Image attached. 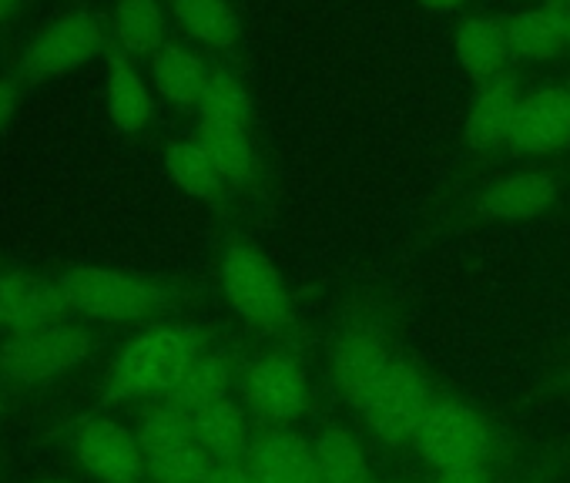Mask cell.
Masks as SVG:
<instances>
[{"label":"cell","mask_w":570,"mask_h":483,"mask_svg":"<svg viewBox=\"0 0 570 483\" xmlns=\"http://www.w3.org/2000/svg\"><path fill=\"white\" fill-rule=\"evenodd\" d=\"M191 433H195V443L215 463H245L248 446H252L245 410L232 400H218L191 413Z\"/></svg>","instance_id":"e0dca14e"},{"label":"cell","mask_w":570,"mask_h":483,"mask_svg":"<svg viewBox=\"0 0 570 483\" xmlns=\"http://www.w3.org/2000/svg\"><path fill=\"white\" fill-rule=\"evenodd\" d=\"M208 78L212 71L205 61L178 45H165L151 55V85L165 101L178 108H198Z\"/></svg>","instance_id":"ac0fdd59"},{"label":"cell","mask_w":570,"mask_h":483,"mask_svg":"<svg viewBox=\"0 0 570 483\" xmlns=\"http://www.w3.org/2000/svg\"><path fill=\"white\" fill-rule=\"evenodd\" d=\"M101 48H105V28L95 14H65L28 45L21 68L31 81L61 78L95 61Z\"/></svg>","instance_id":"ba28073f"},{"label":"cell","mask_w":570,"mask_h":483,"mask_svg":"<svg viewBox=\"0 0 570 483\" xmlns=\"http://www.w3.org/2000/svg\"><path fill=\"white\" fill-rule=\"evenodd\" d=\"M198 141L208 148V155L215 158L218 171L225 175V181L232 188H245L255 181V148L248 138L245 125H215V121H202L198 125Z\"/></svg>","instance_id":"ffe728a7"},{"label":"cell","mask_w":570,"mask_h":483,"mask_svg":"<svg viewBox=\"0 0 570 483\" xmlns=\"http://www.w3.org/2000/svg\"><path fill=\"white\" fill-rule=\"evenodd\" d=\"M507 41L517 61H553L570 51V31L543 8L510 14Z\"/></svg>","instance_id":"d6986e66"},{"label":"cell","mask_w":570,"mask_h":483,"mask_svg":"<svg viewBox=\"0 0 570 483\" xmlns=\"http://www.w3.org/2000/svg\"><path fill=\"white\" fill-rule=\"evenodd\" d=\"M105 98H108V115H111V121H115L118 131L135 135V131H141L151 121V111H155L151 91H148L145 78L131 65L111 61Z\"/></svg>","instance_id":"7402d4cb"},{"label":"cell","mask_w":570,"mask_h":483,"mask_svg":"<svg viewBox=\"0 0 570 483\" xmlns=\"http://www.w3.org/2000/svg\"><path fill=\"white\" fill-rule=\"evenodd\" d=\"M0 400H4V396H0Z\"/></svg>","instance_id":"d590c367"},{"label":"cell","mask_w":570,"mask_h":483,"mask_svg":"<svg viewBox=\"0 0 570 483\" xmlns=\"http://www.w3.org/2000/svg\"><path fill=\"white\" fill-rule=\"evenodd\" d=\"M245 466L255 483H320L316 446L289 430H268L252 440Z\"/></svg>","instance_id":"5bb4252c"},{"label":"cell","mask_w":570,"mask_h":483,"mask_svg":"<svg viewBox=\"0 0 570 483\" xmlns=\"http://www.w3.org/2000/svg\"><path fill=\"white\" fill-rule=\"evenodd\" d=\"M91 333L75 323H51L14 333L0 346V373L14 383H51L91 356Z\"/></svg>","instance_id":"277c9868"},{"label":"cell","mask_w":570,"mask_h":483,"mask_svg":"<svg viewBox=\"0 0 570 483\" xmlns=\"http://www.w3.org/2000/svg\"><path fill=\"white\" fill-rule=\"evenodd\" d=\"M393 353L386 346V339L373 329H353L336 343L333 353V379L340 386V393L360 410L363 400L373 393V386L386 376V369L393 366Z\"/></svg>","instance_id":"4fadbf2b"},{"label":"cell","mask_w":570,"mask_h":483,"mask_svg":"<svg viewBox=\"0 0 570 483\" xmlns=\"http://www.w3.org/2000/svg\"><path fill=\"white\" fill-rule=\"evenodd\" d=\"M232 379H235V369L225 353H198L195 363L188 366L185 379L168 396V403H175L178 410H185L191 416L218 400H228Z\"/></svg>","instance_id":"44dd1931"},{"label":"cell","mask_w":570,"mask_h":483,"mask_svg":"<svg viewBox=\"0 0 570 483\" xmlns=\"http://www.w3.org/2000/svg\"><path fill=\"white\" fill-rule=\"evenodd\" d=\"M430 406H433V393L426 379L413 366L396 359L386 369V376L373 386V393L363 400L360 413L380 443L406 446L416 440V430L430 413Z\"/></svg>","instance_id":"8992f818"},{"label":"cell","mask_w":570,"mask_h":483,"mask_svg":"<svg viewBox=\"0 0 570 483\" xmlns=\"http://www.w3.org/2000/svg\"><path fill=\"white\" fill-rule=\"evenodd\" d=\"M242 396L245 406L268 426L296 423L306 413V400H309L306 369L293 356L282 353L258 356L242 373Z\"/></svg>","instance_id":"52a82bcc"},{"label":"cell","mask_w":570,"mask_h":483,"mask_svg":"<svg viewBox=\"0 0 570 483\" xmlns=\"http://www.w3.org/2000/svg\"><path fill=\"white\" fill-rule=\"evenodd\" d=\"M198 115L202 121H215V125H245L252 118V98L242 88V81L228 71H212L205 95L198 101Z\"/></svg>","instance_id":"4316f807"},{"label":"cell","mask_w":570,"mask_h":483,"mask_svg":"<svg viewBox=\"0 0 570 483\" xmlns=\"http://www.w3.org/2000/svg\"><path fill=\"white\" fill-rule=\"evenodd\" d=\"M313 446H316L320 483H373L370 460L346 430H326Z\"/></svg>","instance_id":"d4e9b609"},{"label":"cell","mask_w":570,"mask_h":483,"mask_svg":"<svg viewBox=\"0 0 570 483\" xmlns=\"http://www.w3.org/2000/svg\"><path fill=\"white\" fill-rule=\"evenodd\" d=\"M195 433H191V416L185 410H178L175 403H158L151 406L141 423H138V443L145 450V456H155V453H165L171 446H181V443H191Z\"/></svg>","instance_id":"83f0119b"},{"label":"cell","mask_w":570,"mask_h":483,"mask_svg":"<svg viewBox=\"0 0 570 483\" xmlns=\"http://www.w3.org/2000/svg\"><path fill=\"white\" fill-rule=\"evenodd\" d=\"M218 276H222V293H225L228 306L242 319H248L262 329H278L289 323V316H293L289 289H285L278 269L252 246H242V241L228 246L222 256Z\"/></svg>","instance_id":"3957f363"},{"label":"cell","mask_w":570,"mask_h":483,"mask_svg":"<svg viewBox=\"0 0 570 483\" xmlns=\"http://www.w3.org/2000/svg\"><path fill=\"white\" fill-rule=\"evenodd\" d=\"M557 198V185L540 171H513L490 181L480 195V208L500 221H527L547 211Z\"/></svg>","instance_id":"2e32d148"},{"label":"cell","mask_w":570,"mask_h":483,"mask_svg":"<svg viewBox=\"0 0 570 483\" xmlns=\"http://www.w3.org/2000/svg\"><path fill=\"white\" fill-rule=\"evenodd\" d=\"M21 4H24V0H0V21H8Z\"/></svg>","instance_id":"e575fe53"},{"label":"cell","mask_w":570,"mask_h":483,"mask_svg":"<svg viewBox=\"0 0 570 483\" xmlns=\"http://www.w3.org/2000/svg\"><path fill=\"white\" fill-rule=\"evenodd\" d=\"M520 101H523V95H520L513 71H503V75L476 85L470 108H466V121H463L466 145L476 151H493L500 145H510V131H513Z\"/></svg>","instance_id":"7c38bea8"},{"label":"cell","mask_w":570,"mask_h":483,"mask_svg":"<svg viewBox=\"0 0 570 483\" xmlns=\"http://www.w3.org/2000/svg\"><path fill=\"white\" fill-rule=\"evenodd\" d=\"M11 115H14V85L4 71H0V128L11 121Z\"/></svg>","instance_id":"1f68e13d"},{"label":"cell","mask_w":570,"mask_h":483,"mask_svg":"<svg viewBox=\"0 0 570 483\" xmlns=\"http://www.w3.org/2000/svg\"><path fill=\"white\" fill-rule=\"evenodd\" d=\"M420 4L426 11H433V14H450V11H456L463 4V0H420Z\"/></svg>","instance_id":"836d02e7"},{"label":"cell","mask_w":570,"mask_h":483,"mask_svg":"<svg viewBox=\"0 0 570 483\" xmlns=\"http://www.w3.org/2000/svg\"><path fill=\"white\" fill-rule=\"evenodd\" d=\"M543 11H550L570 31V0H543Z\"/></svg>","instance_id":"d6a6232c"},{"label":"cell","mask_w":570,"mask_h":483,"mask_svg":"<svg viewBox=\"0 0 570 483\" xmlns=\"http://www.w3.org/2000/svg\"><path fill=\"white\" fill-rule=\"evenodd\" d=\"M510 145L523 155H553L570 145V88H540L523 95Z\"/></svg>","instance_id":"8fae6325"},{"label":"cell","mask_w":570,"mask_h":483,"mask_svg":"<svg viewBox=\"0 0 570 483\" xmlns=\"http://www.w3.org/2000/svg\"><path fill=\"white\" fill-rule=\"evenodd\" d=\"M433 483H493L487 463H466V466H453V470H440Z\"/></svg>","instance_id":"f546056e"},{"label":"cell","mask_w":570,"mask_h":483,"mask_svg":"<svg viewBox=\"0 0 570 483\" xmlns=\"http://www.w3.org/2000/svg\"><path fill=\"white\" fill-rule=\"evenodd\" d=\"M165 165H168V175L175 178V185L185 188V191L195 195V198L212 201V198H218V195L228 188L225 175L218 171L215 158H212L208 148L198 141V135H195V138H185V141H175V145L168 148Z\"/></svg>","instance_id":"cb8c5ba5"},{"label":"cell","mask_w":570,"mask_h":483,"mask_svg":"<svg viewBox=\"0 0 570 483\" xmlns=\"http://www.w3.org/2000/svg\"><path fill=\"white\" fill-rule=\"evenodd\" d=\"M198 346L175 326H151L138 333L111 366L108 393L115 400H151L171 396L195 363Z\"/></svg>","instance_id":"6da1fadb"},{"label":"cell","mask_w":570,"mask_h":483,"mask_svg":"<svg viewBox=\"0 0 570 483\" xmlns=\"http://www.w3.org/2000/svg\"><path fill=\"white\" fill-rule=\"evenodd\" d=\"M175 21L205 48L228 51L238 41V14L228 0H175Z\"/></svg>","instance_id":"603a6c76"},{"label":"cell","mask_w":570,"mask_h":483,"mask_svg":"<svg viewBox=\"0 0 570 483\" xmlns=\"http://www.w3.org/2000/svg\"><path fill=\"white\" fill-rule=\"evenodd\" d=\"M453 51L460 68L476 81H490L503 71H510V41H507V18H466L456 28Z\"/></svg>","instance_id":"9a60e30c"},{"label":"cell","mask_w":570,"mask_h":483,"mask_svg":"<svg viewBox=\"0 0 570 483\" xmlns=\"http://www.w3.org/2000/svg\"><path fill=\"white\" fill-rule=\"evenodd\" d=\"M205 483H255V476L245 463H218Z\"/></svg>","instance_id":"4dcf8cb0"},{"label":"cell","mask_w":570,"mask_h":483,"mask_svg":"<svg viewBox=\"0 0 570 483\" xmlns=\"http://www.w3.org/2000/svg\"><path fill=\"white\" fill-rule=\"evenodd\" d=\"M71 303L61 283L28 276V273H4L0 276V329L8 336L28 333L38 326L65 323Z\"/></svg>","instance_id":"30bf717a"},{"label":"cell","mask_w":570,"mask_h":483,"mask_svg":"<svg viewBox=\"0 0 570 483\" xmlns=\"http://www.w3.org/2000/svg\"><path fill=\"white\" fill-rule=\"evenodd\" d=\"M61 289L71 303V313H81L85 319L95 323H138V319H151L165 309L168 293L118 273V269H98V266H81L71 269L61 279Z\"/></svg>","instance_id":"7a4b0ae2"},{"label":"cell","mask_w":570,"mask_h":483,"mask_svg":"<svg viewBox=\"0 0 570 483\" xmlns=\"http://www.w3.org/2000/svg\"><path fill=\"white\" fill-rule=\"evenodd\" d=\"M75 450L81 466L98 483H145L148 480V456L138 443V433L125 430L115 420H88L78 436Z\"/></svg>","instance_id":"9c48e42d"},{"label":"cell","mask_w":570,"mask_h":483,"mask_svg":"<svg viewBox=\"0 0 570 483\" xmlns=\"http://www.w3.org/2000/svg\"><path fill=\"white\" fill-rule=\"evenodd\" d=\"M215 466L218 463L191 440V443L148 456V480L151 483H205Z\"/></svg>","instance_id":"f1b7e54d"},{"label":"cell","mask_w":570,"mask_h":483,"mask_svg":"<svg viewBox=\"0 0 570 483\" xmlns=\"http://www.w3.org/2000/svg\"><path fill=\"white\" fill-rule=\"evenodd\" d=\"M115 38L131 55H155L165 48V14L158 0H118Z\"/></svg>","instance_id":"484cf974"},{"label":"cell","mask_w":570,"mask_h":483,"mask_svg":"<svg viewBox=\"0 0 570 483\" xmlns=\"http://www.w3.org/2000/svg\"><path fill=\"white\" fill-rule=\"evenodd\" d=\"M416 453L430 470H453L466 463H487L493 450V433L480 413L456 400H433L430 413L423 416L416 440Z\"/></svg>","instance_id":"5b68a950"}]
</instances>
